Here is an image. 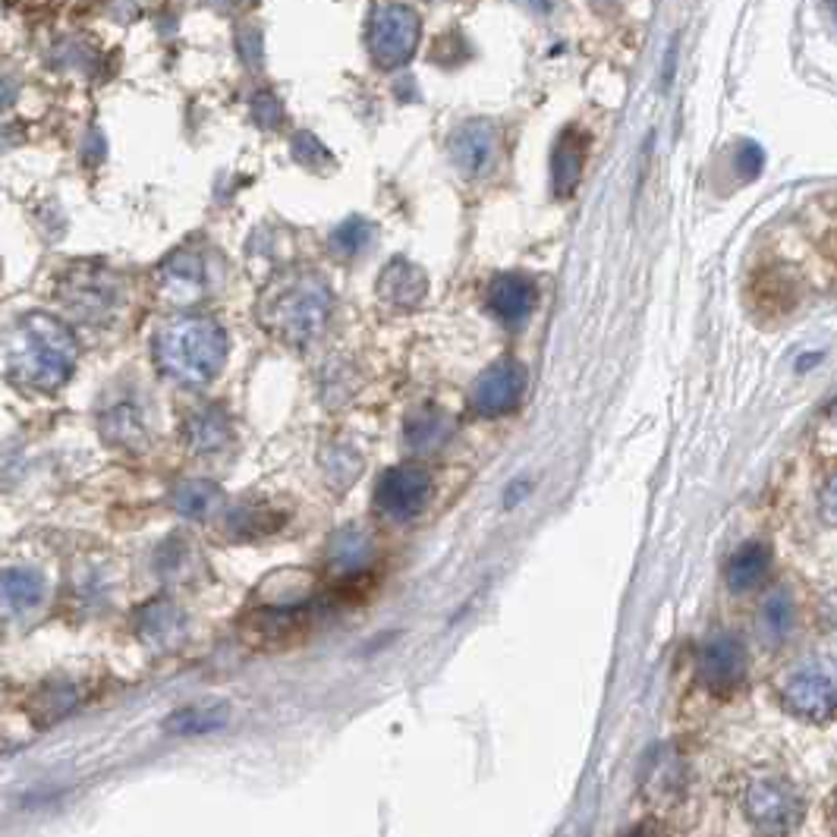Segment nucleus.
I'll return each instance as SVG.
<instances>
[{
    "label": "nucleus",
    "mask_w": 837,
    "mask_h": 837,
    "mask_svg": "<svg viewBox=\"0 0 837 837\" xmlns=\"http://www.w3.org/2000/svg\"><path fill=\"white\" fill-rule=\"evenodd\" d=\"M73 366H76V340L60 319L48 312H28L13 324L7 337L10 381L32 391H55L73 375Z\"/></svg>",
    "instance_id": "f257e3e1"
},
{
    "label": "nucleus",
    "mask_w": 837,
    "mask_h": 837,
    "mask_svg": "<svg viewBox=\"0 0 837 837\" xmlns=\"http://www.w3.org/2000/svg\"><path fill=\"white\" fill-rule=\"evenodd\" d=\"M331 315V290L319 274H284L259 299V322L277 340L302 347L322 334Z\"/></svg>",
    "instance_id": "f03ea898"
},
{
    "label": "nucleus",
    "mask_w": 837,
    "mask_h": 837,
    "mask_svg": "<svg viewBox=\"0 0 837 837\" xmlns=\"http://www.w3.org/2000/svg\"><path fill=\"white\" fill-rule=\"evenodd\" d=\"M227 334L205 315H180L155 334V362L164 375L187 387H202L224 369Z\"/></svg>",
    "instance_id": "7ed1b4c3"
},
{
    "label": "nucleus",
    "mask_w": 837,
    "mask_h": 837,
    "mask_svg": "<svg viewBox=\"0 0 837 837\" xmlns=\"http://www.w3.org/2000/svg\"><path fill=\"white\" fill-rule=\"evenodd\" d=\"M781 703L790 715L806 721H825L837 715V661L806 658L784 677Z\"/></svg>",
    "instance_id": "20e7f679"
},
{
    "label": "nucleus",
    "mask_w": 837,
    "mask_h": 837,
    "mask_svg": "<svg viewBox=\"0 0 837 837\" xmlns=\"http://www.w3.org/2000/svg\"><path fill=\"white\" fill-rule=\"evenodd\" d=\"M429 494H432V476L426 473V466L400 463L381 473L375 486V507L381 516L406 523L422 514V507L429 504Z\"/></svg>",
    "instance_id": "39448f33"
},
{
    "label": "nucleus",
    "mask_w": 837,
    "mask_h": 837,
    "mask_svg": "<svg viewBox=\"0 0 837 837\" xmlns=\"http://www.w3.org/2000/svg\"><path fill=\"white\" fill-rule=\"evenodd\" d=\"M419 45V16L409 10V7H381L379 13L372 16V26H369V51H372V60L384 67V70H394L406 63L412 51Z\"/></svg>",
    "instance_id": "423d86ee"
},
{
    "label": "nucleus",
    "mask_w": 837,
    "mask_h": 837,
    "mask_svg": "<svg viewBox=\"0 0 837 837\" xmlns=\"http://www.w3.org/2000/svg\"><path fill=\"white\" fill-rule=\"evenodd\" d=\"M743 810H746V818L756 825L758 832L784 835L800 822L803 800L790 784L778 781V778H765V781H753L746 787Z\"/></svg>",
    "instance_id": "0eeeda50"
},
{
    "label": "nucleus",
    "mask_w": 837,
    "mask_h": 837,
    "mask_svg": "<svg viewBox=\"0 0 837 837\" xmlns=\"http://www.w3.org/2000/svg\"><path fill=\"white\" fill-rule=\"evenodd\" d=\"M312 611L299 601H274L268 608H255L243 621V636L252 648H284L294 646L306 636Z\"/></svg>",
    "instance_id": "6e6552de"
},
{
    "label": "nucleus",
    "mask_w": 837,
    "mask_h": 837,
    "mask_svg": "<svg viewBox=\"0 0 837 837\" xmlns=\"http://www.w3.org/2000/svg\"><path fill=\"white\" fill-rule=\"evenodd\" d=\"M526 369L516 359H498L473 384L469 404L479 416H504L526 397Z\"/></svg>",
    "instance_id": "1a4fd4ad"
},
{
    "label": "nucleus",
    "mask_w": 837,
    "mask_h": 837,
    "mask_svg": "<svg viewBox=\"0 0 837 837\" xmlns=\"http://www.w3.org/2000/svg\"><path fill=\"white\" fill-rule=\"evenodd\" d=\"M696 668H700V680H703L705 690H712L718 696L733 693L743 683L746 668H750L746 646L730 633H718L703 646Z\"/></svg>",
    "instance_id": "9d476101"
},
{
    "label": "nucleus",
    "mask_w": 837,
    "mask_h": 837,
    "mask_svg": "<svg viewBox=\"0 0 837 837\" xmlns=\"http://www.w3.org/2000/svg\"><path fill=\"white\" fill-rule=\"evenodd\" d=\"M447 152H451L454 164L466 177H479L494 162L498 133L486 120H469V123H463V127L454 130L451 142H447Z\"/></svg>",
    "instance_id": "9b49d317"
},
{
    "label": "nucleus",
    "mask_w": 837,
    "mask_h": 837,
    "mask_svg": "<svg viewBox=\"0 0 837 837\" xmlns=\"http://www.w3.org/2000/svg\"><path fill=\"white\" fill-rule=\"evenodd\" d=\"M536 302H539L536 284L523 274H501L488 287V309L507 324L523 322L536 309Z\"/></svg>",
    "instance_id": "f8f14e48"
},
{
    "label": "nucleus",
    "mask_w": 837,
    "mask_h": 837,
    "mask_svg": "<svg viewBox=\"0 0 837 837\" xmlns=\"http://www.w3.org/2000/svg\"><path fill=\"white\" fill-rule=\"evenodd\" d=\"M379 294L394 309H416L426 299V294H429V277H426V271L416 268L412 262L394 259L387 268L381 271Z\"/></svg>",
    "instance_id": "ddd939ff"
},
{
    "label": "nucleus",
    "mask_w": 837,
    "mask_h": 837,
    "mask_svg": "<svg viewBox=\"0 0 837 837\" xmlns=\"http://www.w3.org/2000/svg\"><path fill=\"white\" fill-rule=\"evenodd\" d=\"M451 434H454V419L444 409L426 406V409H416V412L406 416L404 438L416 454L441 451L451 441Z\"/></svg>",
    "instance_id": "4468645a"
},
{
    "label": "nucleus",
    "mask_w": 837,
    "mask_h": 837,
    "mask_svg": "<svg viewBox=\"0 0 837 837\" xmlns=\"http://www.w3.org/2000/svg\"><path fill=\"white\" fill-rule=\"evenodd\" d=\"M583 162H586V135L579 130H564L551 152V183L561 199H567L570 192L579 187Z\"/></svg>",
    "instance_id": "2eb2a0df"
},
{
    "label": "nucleus",
    "mask_w": 837,
    "mask_h": 837,
    "mask_svg": "<svg viewBox=\"0 0 837 837\" xmlns=\"http://www.w3.org/2000/svg\"><path fill=\"white\" fill-rule=\"evenodd\" d=\"M772 570V551L762 541H746L733 551V558L728 561V586L733 593H753L756 586L765 583Z\"/></svg>",
    "instance_id": "dca6fc26"
},
{
    "label": "nucleus",
    "mask_w": 837,
    "mask_h": 837,
    "mask_svg": "<svg viewBox=\"0 0 837 837\" xmlns=\"http://www.w3.org/2000/svg\"><path fill=\"white\" fill-rule=\"evenodd\" d=\"M183 633H187V621H183V614L174 605L152 601L148 608H142V614H139V636L145 643L170 648L183 639Z\"/></svg>",
    "instance_id": "f3484780"
},
{
    "label": "nucleus",
    "mask_w": 837,
    "mask_h": 837,
    "mask_svg": "<svg viewBox=\"0 0 837 837\" xmlns=\"http://www.w3.org/2000/svg\"><path fill=\"white\" fill-rule=\"evenodd\" d=\"M187 444H190L195 454H212V451H220L230 438V426H227V416L208 406V409H195L190 419H187Z\"/></svg>",
    "instance_id": "a211bd4d"
},
{
    "label": "nucleus",
    "mask_w": 837,
    "mask_h": 837,
    "mask_svg": "<svg viewBox=\"0 0 837 837\" xmlns=\"http://www.w3.org/2000/svg\"><path fill=\"white\" fill-rule=\"evenodd\" d=\"M202 284H205V268L199 259H192L187 252L167 259L162 268V287L164 294L170 299H195L202 294Z\"/></svg>",
    "instance_id": "6ab92c4d"
},
{
    "label": "nucleus",
    "mask_w": 837,
    "mask_h": 837,
    "mask_svg": "<svg viewBox=\"0 0 837 837\" xmlns=\"http://www.w3.org/2000/svg\"><path fill=\"white\" fill-rule=\"evenodd\" d=\"M48 595V579L35 567H7L3 573V598L16 611H32L45 601Z\"/></svg>",
    "instance_id": "aec40b11"
},
{
    "label": "nucleus",
    "mask_w": 837,
    "mask_h": 837,
    "mask_svg": "<svg viewBox=\"0 0 837 837\" xmlns=\"http://www.w3.org/2000/svg\"><path fill=\"white\" fill-rule=\"evenodd\" d=\"M793 621H797V608H793V598L787 589H772L765 595L762 611H758V630L772 646L787 643V636L793 633Z\"/></svg>",
    "instance_id": "412c9836"
},
{
    "label": "nucleus",
    "mask_w": 837,
    "mask_h": 837,
    "mask_svg": "<svg viewBox=\"0 0 837 837\" xmlns=\"http://www.w3.org/2000/svg\"><path fill=\"white\" fill-rule=\"evenodd\" d=\"M63 299L76 306L85 319H98L113 306V284L108 277H73V284L63 290Z\"/></svg>",
    "instance_id": "4be33fe9"
},
{
    "label": "nucleus",
    "mask_w": 837,
    "mask_h": 837,
    "mask_svg": "<svg viewBox=\"0 0 837 837\" xmlns=\"http://www.w3.org/2000/svg\"><path fill=\"white\" fill-rule=\"evenodd\" d=\"M227 725V708L224 705H190V708H180L174 712L167 721H164V730L167 733H177V737H199V733H215Z\"/></svg>",
    "instance_id": "5701e85b"
},
{
    "label": "nucleus",
    "mask_w": 837,
    "mask_h": 837,
    "mask_svg": "<svg viewBox=\"0 0 837 837\" xmlns=\"http://www.w3.org/2000/svg\"><path fill=\"white\" fill-rule=\"evenodd\" d=\"M369 558H372V541H369L366 533H359V529L340 533L337 539L331 541V548H327L331 567L344 570V573H350V576H356V570L362 567Z\"/></svg>",
    "instance_id": "b1692460"
},
{
    "label": "nucleus",
    "mask_w": 837,
    "mask_h": 837,
    "mask_svg": "<svg viewBox=\"0 0 837 837\" xmlns=\"http://www.w3.org/2000/svg\"><path fill=\"white\" fill-rule=\"evenodd\" d=\"M73 705H76V686L73 683H48V686L35 690L28 708H32L38 725H55Z\"/></svg>",
    "instance_id": "393cba45"
},
{
    "label": "nucleus",
    "mask_w": 837,
    "mask_h": 837,
    "mask_svg": "<svg viewBox=\"0 0 837 837\" xmlns=\"http://www.w3.org/2000/svg\"><path fill=\"white\" fill-rule=\"evenodd\" d=\"M170 504H174L177 514L199 519V516L212 514L220 504V491L212 482H183L170 494Z\"/></svg>",
    "instance_id": "a878e982"
},
{
    "label": "nucleus",
    "mask_w": 837,
    "mask_h": 837,
    "mask_svg": "<svg viewBox=\"0 0 837 837\" xmlns=\"http://www.w3.org/2000/svg\"><path fill=\"white\" fill-rule=\"evenodd\" d=\"M369 243H372V227H369L362 217L344 220V224L331 234V252H334L337 259H352V255H359Z\"/></svg>",
    "instance_id": "bb28decb"
},
{
    "label": "nucleus",
    "mask_w": 837,
    "mask_h": 837,
    "mask_svg": "<svg viewBox=\"0 0 837 837\" xmlns=\"http://www.w3.org/2000/svg\"><path fill=\"white\" fill-rule=\"evenodd\" d=\"M284 516H274V511H259V507H243L230 514V533L240 539H259L268 536L280 526Z\"/></svg>",
    "instance_id": "cd10ccee"
},
{
    "label": "nucleus",
    "mask_w": 837,
    "mask_h": 837,
    "mask_svg": "<svg viewBox=\"0 0 837 837\" xmlns=\"http://www.w3.org/2000/svg\"><path fill=\"white\" fill-rule=\"evenodd\" d=\"M737 167H740V174H743L746 180L758 177V170H762V148L753 145V142H746V145L740 148V155H737Z\"/></svg>",
    "instance_id": "c85d7f7f"
},
{
    "label": "nucleus",
    "mask_w": 837,
    "mask_h": 837,
    "mask_svg": "<svg viewBox=\"0 0 837 837\" xmlns=\"http://www.w3.org/2000/svg\"><path fill=\"white\" fill-rule=\"evenodd\" d=\"M818 511H822V519L837 526V473L825 482L822 494H818Z\"/></svg>",
    "instance_id": "c756f323"
},
{
    "label": "nucleus",
    "mask_w": 837,
    "mask_h": 837,
    "mask_svg": "<svg viewBox=\"0 0 837 837\" xmlns=\"http://www.w3.org/2000/svg\"><path fill=\"white\" fill-rule=\"evenodd\" d=\"M674 60H677V38L671 41L668 57H665V85H668V82H671V76H674Z\"/></svg>",
    "instance_id": "7c9ffc66"
},
{
    "label": "nucleus",
    "mask_w": 837,
    "mask_h": 837,
    "mask_svg": "<svg viewBox=\"0 0 837 837\" xmlns=\"http://www.w3.org/2000/svg\"><path fill=\"white\" fill-rule=\"evenodd\" d=\"M832 825L837 828V800H835V806H832Z\"/></svg>",
    "instance_id": "2f4dec72"
},
{
    "label": "nucleus",
    "mask_w": 837,
    "mask_h": 837,
    "mask_svg": "<svg viewBox=\"0 0 837 837\" xmlns=\"http://www.w3.org/2000/svg\"><path fill=\"white\" fill-rule=\"evenodd\" d=\"M828 10L835 13V20H837V0H828Z\"/></svg>",
    "instance_id": "473e14b6"
}]
</instances>
